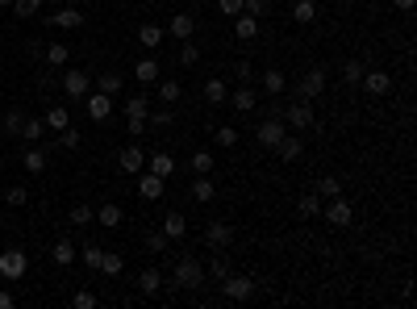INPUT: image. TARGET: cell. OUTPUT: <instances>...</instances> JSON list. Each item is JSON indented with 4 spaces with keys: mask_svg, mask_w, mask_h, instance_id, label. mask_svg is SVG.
Segmentation results:
<instances>
[{
    "mask_svg": "<svg viewBox=\"0 0 417 309\" xmlns=\"http://www.w3.org/2000/svg\"><path fill=\"white\" fill-rule=\"evenodd\" d=\"M96 222H100L104 230H117V226L126 222V209H121V205H117V201H104V205H100V209H96Z\"/></svg>",
    "mask_w": 417,
    "mask_h": 309,
    "instance_id": "9a60e30c",
    "label": "cell"
},
{
    "mask_svg": "<svg viewBox=\"0 0 417 309\" xmlns=\"http://www.w3.org/2000/svg\"><path fill=\"white\" fill-rule=\"evenodd\" d=\"M180 63H184V67H196V63H200V46H196L192 38L180 46Z\"/></svg>",
    "mask_w": 417,
    "mask_h": 309,
    "instance_id": "7dc6e473",
    "label": "cell"
},
{
    "mask_svg": "<svg viewBox=\"0 0 417 309\" xmlns=\"http://www.w3.org/2000/svg\"><path fill=\"white\" fill-rule=\"evenodd\" d=\"M313 192H318L322 201H330V196H342V180H338V176H322Z\"/></svg>",
    "mask_w": 417,
    "mask_h": 309,
    "instance_id": "74e56055",
    "label": "cell"
},
{
    "mask_svg": "<svg viewBox=\"0 0 417 309\" xmlns=\"http://www.w3.org/2000/svg\"><path fill=\"white\" fill-rule=\"evenodd\" d=\"M80 142H84V134H80L75 126H67V130H59V146H63V150H80Z\"/></svg>",
    "mask_w": 417,
    "mask_h": 309,
    "instance_id": "bcb514c9",
    "label": "cell"
},
{
    "mask_svg": "<svg viewBox=\"0 0 417 309\" xmlns=\"http://www.w3.org/2000/svg\"><path fill=\"white\" fill-rule=\"evenodd\" d=\"M359 88L372 92V96H388L392 92V76L380 71V67H368V71H363V80H359Z\"/></svg>",
    "mask_w": 417,
    "mask_h": 309,
    "instance_id": "30bf717a",
    "label": "cell"
},
{
    "mask_svg": "<svg viewBox=\"0 0 417 309\" xmlns=\"http://www.w3.org/2000/svg\"><path fill=\"white\" fill-rule=\"evenodd\" d=\"M259 84H263V92H267V96H280V92L288 88V76H284L280 67H267L263 76H259Z\"/></svg>",
    "mask_w": 417,
    "mask_h": 309,
    "instance_id": "7402d4cb",
    "label": "cell"
},
{
    "mask_svg": "<svg viewBox=\"0 0 417 309\" xmlns=\"http://www.w3.org/2000/svg\"><path fill=\"white\" fill-rule=\"evenodd\" d=\"M154 88H159V100H163V105H176V100L184 96V88H180V80H154Z\"/></svg>",
    "mask_w": 417,
    "mask_h": 309,
    "instance_id": "4dcf8cb0",
    "label": "cell"
},
{
    "mask_svg": "<svg viewBox=\"0 0 417 309\" xmlns=\"http://www.w3.org/2000/svg\"><path fill=\"white\" fill-rule=\"evenodd\" d=\"M21 163H25L29 176H42V172H46V150H38V142H29L25 154H21Z\"/></svg>",
    "mask_w": 417,
    "mask_h": 309,
    "instance_id": "d4e9b609",
    "label": "cell"
},
{
    "mask_svg": "<svg viewBox=\"0 0 417 309\" xmlns=\"http://www.w3.org/2000/svg\"><path fill=\"white\" fill-rule=\"evenodd\" d=\"M159 76H163V71H159V59H138V63H134V80H138V84H154Z\"/></svg>",
    "mask_w": 417,
    "mask_h": 309,
    "instance_id": "f546056e",
    "label": "cell"
},
{
    "mask_svg": "<svg viewBox=\"0 0 417 309\" xmlns=\"http://www.w3.org/2000/svg\"><path fill=\"white\" fill-rule=\"evenodd\" d=\"M163 192H167V180H163V176H154V172H146V168L138 172V196H142V201H159Z\"/></svg>",
    "mask_w": 417,
    "mask_h": 309,
    "instance_id": "7c38bea8",
    "label": "cell"
},
{
    "mask_svg": "<svg viewBox=\"0 0 417 309\" xmlns=\"http://www.w3.org/2000/svg\"><path fill=\"white\" fill-rule=\"evenodd\" d=\"M117 168H121L126 176H138V172L146 168V150H142L138 142H130V146H121V154H117Z\"/></svg>",
    "mask_w": 417,
    "mask_h": 309,
    "instance_id": "8fae6325",
    "label": "cell"
},
{
    "mask_svg": "<svg viewBox=\"0 0 417 309\" xmlns=\"http://www.w3.org/2000/svg\"><path fill=\"white\" fill-rule=\"evenodd\" d=\"M226 100H230L238 113H254V109H259V92H254V84H238Z\"/></svg>",
    "mask_w": 417,
    "mask_h": 309,
    "instance_id": "4fadbf2b",
    "label": "cell"
},
{
    "mask_svg": "<svg viewBox=\"0 0 417 309\" xmlns=\"http://www.w3.org/2000/svg\"><path fill=\"white\" fill-rule=\"evenodd\" d=\"M242 13H250V17L263 21V17L272 13V0H242Z\"/></svg>",
    "mask_w": 417,
    "mask_h": 309,
    "instance_id": "ee69618b",
    "label": "cell"
},
{
    "mask_svg": "<svg viewBox=\"0 0 417 309\" xmlns=\"http://www.w3.org/2000/svg\"><path fill=\"white\" fill-rule=\"evenodd\" d=\"M292 21L296 25H313L318 21V0H292Z\"/></svg>",
    "mask_w": 417,
    "mask_h": 309,
    "instance_id": "484cf974",
    "label": "cell"
},
{
    "mask_svg": "<svg viewBox=\"0 0 417 309\" xmlns=\"http://www.w3.org/2000/svg\"><path fill=\"white\" fill-rule=\"evenodd\" d=\"M38 9H42V0H13V13L17 17H34Z\"/></svg>",
    "mask_w": 417,
    "mask_h": 309,
    "instance_id": "816d5d0a",
    "label": "cell"
},
{
    "mask_svg": "<svg viewBox=\"0 0 417 309\" xmlns=\"http://www.w3.org/2000/svg\"><path fill=\"white\" fill-rule=\"evenodd\" d=\"M213 196H217V184L213 180H208V176H192V201L196 205H208Z\"/></svg>",
    "mask_w": 417,
    "mask_h": 309,
    "instance_id": "4316f807",
    "label": "cell"
},
{
    "mask_svg": "<svg viewBox=\"0 0 417 309\" xmlns=\"http://www.w3.org/2000/svg\"><path fill=\"white\" fill-rule=\"evenodd\" d=\"M100 272H104V276H121V272H126V260H121L117 251H104V260H100Z\"/></svg>",
    "mask_w": 417,
    "mask_h": 309,
    "instance_id": "f35d334b",
    "label": "cell"
},
{
    "mask_svg": "<svg viewBox=\"0 0 417 309\" xmlns=\"http://www.w3.org/2000/svg\"><path fill=\"white\" fill-rule=\"evenodd\" d=\"M388 5H392V9H396V13H409V9H413V5H417V0H388Z\"/></svg>",
    "mask_w": 417,
    "mask_h": 309,
    "instance_id": "680465c9",
    "label": "cell"
},
{
    "mask_svg": "<svg viewBox=\"0 0 417 309\" xmlns=\"http://www.w3.org/2000/svg\"><path fill=\"white\" fill-rule=\"evenodd\" d=\"M126 130H130V138H142L150 126H146V117H126Z\"/></svg>",
    "mask_w": 417,
    "mask_h": 309,
    "instance_id": "9f6ffc18",
    "label": "cell"
},
{
    "mask_svg": "<svg viewBox=\"0 0 417 309\" xmlns=\"http://www.w3.org/2000/svg\"><path fill=\"white\" fill-rule=\"evenodd\" d=\"M146 172H154V176H171L176 172V154L171 150H154V154H146Z\"/></svg>",
    "mask_w": 417,
    "mask_h": 309,
    "instance_id": "5bb4252c",
    "label": "cell"
},
{
    "mask_svg": "<svg viewBox=\"0 0 417 309\" xmlns=\"http://www.w3.org/2000/svg\"><path fill=\"white\" fill-rule=\"evenodd\" d=\"M188 172H192V176H208V172H213V150H192Z\"/></svg>",
    "mask_w": 417,
    "mask_h": 309,
    "instance_id": "1f68e13d",
    "label": "cell"
},
{
    "mask_svg": "<svg viewBox=\"0 0 417 309\" xmlns=\"http://www.w3.org/2000/svg\"><path fill=\"white\" fill-rule=\"evenodd\" d=\"M322 218H326L330 226H350V222H355V209H350V201L330 196V201H322Z\"/></svg>",
    "mask_w": 417,
    "mask_h": 309,
    "instance_id": "52a82bcc",
    "label": "cell"
},
{
    "mask_svg": "<svg viewBox=\"0 0 417 309\" xmlns=\"http://www.w3.org/2000/svg\"><path fill=\"white\" fill-rule=\"evenodd\" d=\"M296 218H300V222L322 218V196H318V192H305V196L296 201Z\"/></svg>",
    "mask_w": 417,
    "mask_h": 309,
    "instance_id": "ac0fdd59",
    "label": "cell"
},
{
    "mask_svg": "<svg viewBox=\"0 0 417 309\" xmlns=\"http://www.w3.org/2000/svg\"><path fill=\"white\" fill-rule=\"evenodd\" d=\"M213 142H217V146H238V130H234V126H217Z\"/></svg>",
    "mask_w": 417,
    "mask_h": 309,
    "instance_id": "f907efd6",
    "label": "cell"
},
{
    "mask_svg": "<svg viewBox=\"0 0 417 309\" xmlns=\"http://www.w3.org/2000/svg\"><path fill=\"white\" fill-rule=\"evenodd\" d=\"M159 288H163V272H159V268H146V272L138 276V293H142V297H159Z\"/></svg>",
    "mask_w": 417,
    "mask_h": 309,
    "instance_id": "603a6c76",
    "label": "cell"
},
{
    "mask_svg": "<svg viewBox=\"0 0 417 309\" xmlns=\"http://www.w3.org/2000/svg\"><path fill=\"white\" fill-rule=\"evenodd\" d=\"M234 38H238V42H254V38H259V17L238 13V17H234Z\"/></svg>",
    "mask_w": 417,
    "mask_h": 309,
    "instance_id": "ffe728a7",
    "label": "cell"
},
{
    "mask_svg": "<svg viewBox=\"0 0 417 309\" xmlns=\"http://www.w3.org/2000/svg\"><path fill=\"white\" fill-rule=\"evenodd\" d=\"M217 9H222L226 17H238V13H242V0H217Z\"/></svg>",
    "mask_w": 417,
    "mask_h": 309,
    "instance_id": "6f0895ef",
    "label": "cell"
},
{
    "mask_svg": "<svg viewBox=\"0 0 417 309\" xmlns=\"http://www.w3.org/2000/svg\"><path fill=\"white\" fill-rule=\"evenodd\" d=\"M204 242L213 247V251H226V247L234 242V226H230V222H222V218H213V222L204 226Z\"/></svg>",
    "mask_w": 417,
    "mask_h": 309,
    "instance_id": "9c48e42d",
    "label": "cell"
},
{
    "mask_svg": "<svg viewBox=\"0 0 417 309\" xmlns=\"http://www.w3.org/2000/svg\"><path fill=\"white\" fill-rule=\"evenodd\" d=\"M171 122H176L171 105H167V109H150V113H146V126H154V130H167Z\"/></svg>",
    "mask_w": 417,
    "mask_h": 309,
    "instance_id": "60d3db41",
    "label": "cell"
},
{
    "mask_svg": "<svg viewBox=\"0 0 417 309\" xmlns=\"http://www.w3.org/2000/svg\"><path fill=\"white\" fill-rule=\"evenodd\" d=\"M213 280H226L230 276V260H226V251H213V260H208V268H204Z\"/></svg>",
    "mask_w": 417,
    "mask_h": 309,
    "instance_id": "8d00e7d4",
    "label": "cell"
},
{
    "mask_svg": "<svg viewBox=\"0 0 417 309\" xmlns=\"http://www.w3.org/2000/svg\"><path fill=\"white\" fill-rule=\"evenodd\" d=\"M21 126H25V113H21V109H9V113H5V130H9V134H21Z\"/></svg>",
    "mask_w": 417,
    "mask_h": 309,
    "instance_id": "db71d44e",
    "label": "cell"
},
{
    "mask_svg": "<svg viewBox=\"0 0 417 309\" xmlns=\"http://www.w3.org/2000/svg\"><path fill=\"white\" fill-rule=\"evenodd\" d=\"M284 134H288V126H284L280 117H272V113H267L263 122H259V126H254V142H259V146H263V150H276Z\"/></svg>",
    "mask_w": 417,
    "mask_h": 309,
    "instance_id": "277c9868",
    "label": "cell"
},
{
    "mask_svg": "<svg viewBox=\"0 0 417 309\" xmlns=\"http://www.w3.org/2000/svg\"><path fill=\"white\" fill-rule=\"evenodd\" d=\"M163 38H167V30H163L159 21H146V25L138 30V46H146V50H159Z\"/></svg>",
    "mask_w": 417,
    "mask_h": 309,
    "instance_id": "e0dca14e",
    "label": "cell"
},
{
    "mask_svg": "<svg viewBox=\"0 0 417 309\" xmlns=\"http://www.w3.org/2000/svg\"><path fill=\"white\" fill-rule=\"evenodd\" d=\"M234 80H238V84H250V80H254V63L238 59V63H234Z\"/></svg>",
    "mask_w": 417,
    "mask_h": 309,
    "instance_id": "f5cc1de1",
    "label": "cell"
},
{
    "mask_svg": "<svg viewBox=\"0 0 417 309\" xmlns=\"http://www.w3.org/2000/svg\"><path fill=\"white\" fill-rule=\"evenodd\" d=\"M13 305H17V297H13V293H0V309H13Z\"/></svg>",
    "mask_w": 417,
    "mask_h": 309,
    "instance_id": "91938a15",
    "label": "cell"
},
{
    "mask_svg": "<svg viewBox=\"0 0 417 309\" xmlns=\"http://www.w3.org/2000/svg\"><path fill=\"white\" fill-rule=\"evenodd\" d=\"M363 71H368V67H363L359 59H346V67H342V80H346L350 88H359V80H363Z\"/></svg>",
    "mask_w": 417,
    "mask_h": 309,
    "instance_id": "7bdbcfd3",
    "label": "cell"
},
{
    "mask_svg": "<svg viewBox=\"0 0 417 309\" xmlns=\"http://www.w3.org/2000/svg\"><path fill=\"white\" fill-rule=\"evenodd\" d=\"M167 247H171V238H167L163 230H154V234H146V251H150V255H163Z\"/></svg>",
    "mask_w": 417,
    "mask_h": 309,
    "instance_id": "f6af8a7d",
    "label": "cell"
},
{
    "mask_svg": "<svg viewBox=\"0 0 417 309\" xmlns=\"http://www.w3.org/2000/svg\"><path fill=\"white\" fill-rule=\"evenodd\" d=\"M42 122H46V130H55V134H59V130L71 126V113H67V105H50V109L42 113Z\"/></svg>",
    "mask_w": 417,
    "mask_h": 309,
    "instance_id": "cb8c5ba5",
    "label": "cell"
},
{
    "mask_svg": "<svg viewBox=\"0 0 417 309\" xmlns=\"http://www.w3.org/2000/svg\"><path fill=\"white\" fill-rule=\"evenodd\" d=\"M42 134H46V122H42V117H25L21 138H25V142H42Z\"/></svg>",
    "mask_w": 417,
    "mask_h": 309,
    "instance_id": "ab89813d",
    "label": "cell"
},
{
    "mask_svg": "<svg viewBox=\"0 0 417 309\" xmlns=\"http://www.w3.org/2000/svg\"><path fill=\"white\" fill-rule=\"evenodd\" d=\"M146 113H150L146 96H126V117H146Z\"/></svg>",
    "mask_w": 417,
    "mask_h": 309,
    "instance_id": "b9f144b4",
    "label": "cell"
},
{
    "mask_svg": "<svg viewBox=\"0 0 417 309\" xmlns=\"http://www.w3.org/2000/svg\"><path fill=\"white\" fill-rule=\"evenodd\" d=\"M42 59H46L50 67H67V59H71V50H67L63 42H55V46H46V50H42Z\"/></svg>",
    "mask_w": 417,
    "mask_h": 309,
    "instance_id": "e575fe53",
    "label": "cell"
},
{
    "mask_svg": "<svg viewBox=\"0 0 417 309\" xmlns=\"http://www.w3.org/2000/svg\"><path fill=\"white\" fill-rule=\"evenodd\" d=\"M84 109H88V117H92V122H109V117H113V96H104L100 88H88Z\"/></svg>",
    "mask_w": 417,
    "mask_h": 309,
    "instance_id": "8992f818",
    "label": "cell"
},
{
    "mask_svg": "<svg viewBox=\"0 0 417 309\" xmlns=\"http://www.w3.org/2000/svg\"><path fill=\"white\" fill-rule=\"evenodd\" d=\"M292 92H296L300 100H318V96L326 92V71H322V67H309V71L292 84Z\"/></svg>",
    "mask_w": 417,
    "mask_h": 309,
    "instance_id": "5b68a950",
    "label": "cell"
},
{
    "mask_svg": "<svg viewBox=\"0 0 417 309\" xmlns=\"http://www.w3.org/2000/svg\"><path fill=\"white\" fill-rule=\"evenodd\" d=\"M50 25H55V30H80L84 13L80 9H59V13H50Z\"/></svg>",
    "mask_w": 417,
    "mask_h": 309,
    "instance_id": "83f0119b",
    "label": "cell"
},
{
    "mask_svg": "<svg viewBox=\"0 0 417 309\" xmlns=\"http://www.w3.org/2000/svg\"><path fill=\"white\" fill-rule=\"evenodd\" d=\"M75 260H84V268H88V272H100L104 247H96V242H80V255H75Z\"/></svg>",
    "mask_w": 417,
    "mask_h": 309,
    "instance_id": "f1b7e54d",
    "label": "cell"
},
{
    "mask_svg": "<svg viewBox=\"0 0 417 309\" xmlns=\"http://www.w3.org/2000/svg\"><path fill=\"white\" fill-rule=\"evenodd\" d=\"M254 288H259V284H254L250 276H242V272H230V276L222 280V297H226V301H234V305L250 301V297H254Z\"/></svg>",
    "mask_w": 417,
    "mask_h": 309,
    "instance_id": "7a4b0ae2",
    "label": "cell"
},
{
    "mask_svg": "<svg viewBox=\"0 0 417 309\" xmlns=\"http://www.w3.org/2000/svg\"><path fill=\"white\" fill-rule=\"evenodd\" d=\"M67 218H71V226H88V222L96 218V209H92V205H71Z\"/></svg>",
    "mask_w": 417,
    "mask_h": 309,
    "instance_id": "c3c4849f",
    "label": "cell"
},
{
    "mask_svg": "<svg viewBox=\"0 0 417 309\" xmlns=\"http://www.w3.org/2000/svg\"><path fill=\"white\" fill-rule=\"evenodd\" d=\"M96 88H100L104 96H121V88H126V80H121L117 71H104V76L96 80Z\"/></svg>",
    "mask_w": 417,
    "mask_h": 309,
    "instance_id": "d590c367",
    "label": "cell"
},
{
    "mask_svg": "<svg viewBox=\"0 0 417 309\" xmlns=\"http://www.w3.org/2000/svg\"><path fill=\"white\" fill-rule=\"evenodd\" d=\"M226 96H230L226 80H204V100L208 105H226Z\"/></svg>",
    "mask_w": 417,
    "mask_h": 309,
    "instance_id": "836d02e7",
    "label": "cell"
},
{
    "mask_svg": "<svg viewBox=\"0 0 417 309\" xmlns=\"http://www.w3.org/2000/svg\"><path fill=\"white\" fill-rule=\"evenodd\" d=\"M71 305H75V309H96V293H92V288H80V293L71 297Z\"/></svg>",
    "mask_w": 417,
    "mask_h": 309,
    "instance_id": "11a10c76",
    "label": "cell"
},
{
    "mask_svg": "<svg viewBox=\"0 0 417 309\" xmlns=\"http://www.w3.org/2000/svg\"><path fill=\"white\" fill-rule=\"evenodd\" d=\"M75 255H80V242H71V238H59L55 247H50V260H55L59 268H71Z\"/></svg>",
    "mask_w": 417,
    "mask_h": 309,
    "instance_id": "2e32d148",
    "label": "cell"
},
{
    "mask_svg": "<svg viewBox=\"0 0 417 309\" xmlns=\"http://www.w3.org/2000/svg\"><path fill=\"white\" fill-rule=\"evenodd\" d=\"M29 268V255L21 247H9V251H0V280H21Z\"/></svg>",
    "mask_w": 417,
    "mask_h": 309,
    "instance_id": "3957f363",
    "label": "cell"
},
{
    "mask_svg": "<svg viewBox=\"0 0 417 309\" xmlns=\"http://www.w3.org/2000/svg\"><path fill=\"white\" fill-rule=\"evenodd\" d=\"M0 9H13V0H0Z\"/></svg>",
    "mask_w": 417,
    "mask_h": 309,
    "instance_id": "94428289",
    "label": "cell"
},
{
    "mask_svg": "<svg viewBox=\"0 0 417 309\" xmlns=\"http://www.w3.org/2000/svg\"><path fill=\"white\" fill-rule=\"evenodd\" d=\"M59 80H63V92H67L71 100H84V96H88V88H92V76H88L84 67H67Z\"/></svg>",
    "mask_w": 417,
    "mask_h": 309,
    "instance_id": "ba28073f",
    "label": "cell"
},
{
    "mask_svg": "<svg viewBox=\"0 0 417 309\" xmlns=\"http://www.w3.org/2000/svg\"><path fill=\"white\" fill-rule=\"evenodd\" d=\"M167 34H171V38H180V42H188V38L196 34V17H192V13H176V17H171V25H167Z\"/></svg>",
    "mask_w": 417,
    "mask_h": 309,
    "instance_id": "d6986e66",
    "label": "cell"
},
{
    "mask_svg": "<svg viewBox=\"0 0 417 309\" xmlns=\"http://www.w3.org/2000/svg\"><path fill=\"white\" fill-rule=\"evenodd\" d=\"M163 234H167L171 242L184 238V234H188V218H184V214H167V218H163Z\"/></svg>",
    "mask_w": 417,
    "mask_h": 309,
    "instance_id": "d6a6232c",
    "label": "cell"
},
{
    "mask_svg": "<svg viewBox=\"0 0 417 309\" xmlns=\"http://www.w3.org/2000/svg\"><path fill=\"white\" fill-rule=\"evenodd\" d=\"M5 201L13 205V209H21V205H29V188H25V184H13V188L5 192Z\"/></svg>",
    "mask_w": 417,
    "mask_h": 309,
    "instance_id": "681fc988",
    "label": "cell"
},
{
    "mask_svg": "<svg viewBox=\"0 0 417 309\" xmlns=\"http://www.w3.org/2000/svg\"><path fill=\"white\" fill-rule=\"evenodd\" d=\"M276 154H280L284 163H296L300 154H305V142H300L296 134H284V138H280V146H276Z\"/></svg>",
    "mask_w": 417,
    "mask_h": 309,
    "instance_id": "44dd1931",
    "label": "cell"
},
{
    "mask_svg": "<svg viewBox=\"0 0 417 309\" xmlns=\"http://www.w3.org/2000/svg\"><path fill=\"white\" fill-rule=\"evenodd\" d=\"M171 280H176L180 288H200V284H204V264H200V260H192V255H184V260H176Z\"/></svg>",
    "mask_w": 417,
    "mask_h": 309,
    "instance_id": "6da1fadb",
    "label": "cell"
}]
</instances>
